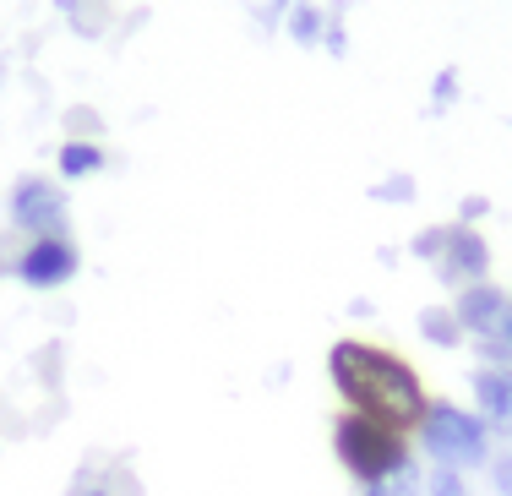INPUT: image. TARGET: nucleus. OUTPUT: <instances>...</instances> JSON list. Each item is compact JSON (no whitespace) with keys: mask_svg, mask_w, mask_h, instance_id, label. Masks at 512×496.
Masks as SVG:
<instances>
[{"mask_svg":"<svg viewBox=\"0 0 512 496\" xmlns=\"http://www.w3.org/2000/svg\"><path fill=\"white\" fill-rule=\"evenodd\" d=\"M463 333L474 338V344H485V338H502V322L512 311V295L502 284H491V278H480V284H463L458 300H453Z\"/></svg>","mask_w":512,"mask_h":496,"instance_id":"6","label":"nucleus"},{"mask_svg":"<svg viewBox=\"0 0 512 496\" xmlns=\"http://www.w3.org/2000/svg\"><path fill=\"white\" fill-rule=\"evenodd\" d=\"M491 213V202L485 197H463V213H458V224H474V219H485Z\"/></svg>","mask_w":512,"mask_h":496,"instance_id":"16","label":"nucleus"},{"mask_svg":"<svg viewBox=\"0 0 512 496\" xmlns=\"http://www.w3.org/2000/svg\"><path fill=\"white\" fill-rule=\"evenodd\" d=\"M284 33L311 50V44H322V33H327V11L311 6V0H295V6L284 11Z\"/></svg>","mask_w":512,"mask_h":496,"instance_id":"10","label":"nucleus"},{"mask_svg":"<svg viewBox=\"0 0 512 496\" xmlns=\"http://www.w3.org/2000/svg\"><path fill=\"white\" fill-rule=\"evenodd\" d=\"M55 169H60V180H88L104 169V148L93 137H66L55 153Z\"/></svg>","mask_w":512,"mask_h":496,"instance_id":"9","label":"nucleus"},{"mask_svg":"<svg viewBox=\"0 0 512 496\" xmlns=\"http://www.w3.org/2000/svg\"><path fill=\"white\" fill-rule=\"evenodd\" d=\"M436 273H442L453 289L491 278V246H485L480 229L474 224H447V246H442V257H436Z\"/></svg>","mask_w":512,"mask_h":496,"instance_id":"7","label":"nucleus"},{"mask_svg":"<svg viewBox=\"0 0 512 496\" xmlns=\"http://www.w3.org/2000/svg\"><path fill=\"white\" fill-rule=\"evenodd\" d=\"M289 6H295V0H273V11H278V17H284V11H289Z\"/></svg>","mask_w":512,"mask_h":496,"instance_id":"18","label":"nucleus"},{"mask_svg":"<svg viewBox=\"0 0 512 496\" xmlns=\"http://www.w3.org/2000/svg\"><path fill=\"white\" fill-rule=\"evenodd\" d=\"M371 197L376 202H409L414 197V180L409 175H393V180H382V186H371Z\"/></svg>","mask_w":512,"mask_h":496,"instance_id":"15","label":"nucleus"},{"mask_svg":"<svg viewBox=\"0 0 512 496\" xmlns=\"http://www.w3.org/2000/svg\"><path fill=\"white\" fill-rule=\"evenodd\" d=\"M6 213H11V229H22L28 240L39 235H66V191L44 175H22L6 197Z\"/></svg>","mask_w":512,"mask_h":496,"instance_id":"4","label":"nucleus"},{"mask_svg":"<svg viewBox=\"0 0 512 496\" xmlns=\"http://www.w3.org/2000/svg\"><path fill=\"white\" fill-rule=\"evenodd\" d=\"M442 246H447V224L420 229V235H414V257H425V262H436V257H442Z\"/></svg>","mask_w":512,"mask_h":496,"instance_id":"13","label":"nucleus"},{"mask_svg":"<svg viewBox=\"0 0 512 496\" xmlns=\"http://www.w3.org/2000/svg\"><path fill=\"white\" fill-rule=\"evenodd\" d=\"M469 382H474V415L491 431L512 437V366H480Z\"/></svg>","mask_w":512,"mask_h":496,"instance_id":"8","label":"nucleus"},{"mask_svg":"<svg viewBox=\"0 0 512 496\" xmlns=\"http://www.w3.org/2000/svg\"><path fill=\"white\" fill-rule=\"evenodd\" d=\"M425 496H469V486H463L458 469H431V486H425Z\"/></svg>","mask_w":512,"mask_h":496,"instance_id":"12","label":"nucleus"},{"mask_svg":"<svg viewBox=\"0 0 512 496\" xmlns=\"http://www.w3.org/2000/svg\"><path fill=\"white\" fill-rule=\"evenodd\" d=\"M491 437L496 431L485 426L474 409L453 404V398H431V409H425L420 431H414V442L425 447V458H431L436 469H480L491 464Z\"/></svg>","mask_w":512,"mask_h":496,"instance_id":"3","label":"nucleus"},{"mask_svg":"<svg viewBox=\"0 0 512 496\" xmlns=\"http://www.w3.org/2000/svg\"><path fill=\"white\" fill-rule=\"evenodd\" d=\"M333 453L365 491H376L393 475L414 469V453H409L404 431L382 426V420H365V415H349V409L333 420Z\"/></svg>","mask_w":512,"mask_h":496,"instance_id":"2","label":"nucleus"},{"mask_svg":"<svg viewBox=\"0 0 512 496\" xmlns=\"http://www.w3.org/2000/svg\"><path fill=\"white\" fill-rule=\"evenodd\" d=\"M502 349H507V360H512V311H507V322H502Z\"/></svg>","mask_w":512,"mask_h":496,"instance_id":"17","label":"nucleus"},{"mask_svg":"<svg viewBox=\"0 0 512 496\" xmlns=\"http://www.w3.org/2000/svg\"><path fill=\"white\" fill-rule=\"evenodd\" d=\"M420 333L431 338L436 349H458L463 338H469V333H463V322H458V311H453V306H425V311H420Z\"/></svg>","mask_w":512,"mask_h":496,"instance_id":"11","label":"nucleus"},{"mask_svg":"<svg viewBox=\"0 0 512 496\" xmlns=\"http://www.w3.org/2000/svg\"><path fill=\"white\" fill-rule=\"evenodd\" d=\"M77 496H109V491H99V486H88V491H77Z\"/></svg>","mask_w":512,"mask_h":496,"instance_id":"19","label":"nucleus"},{"mask_svg":"<svg viewBox=\"0 0 512 496\" xmlns=\"http://www.w3.org/2000/svg\"><path fill=\"white\" fill-rule=\"evenodd\" d=\"M458 104V71L447 66L442 77H436V88H431V110H453Z\"/></svg>","mask_w":512,"mask_h":496,"instance_id":"14","label":"nucleus"},{"mask_svg":"<svg viewBox=\"0 0 512 496\" xmlns=\"http://www.w3.org/2000/svg\"><path fill=\"white\" fill-rule=\"evenodd\" d=\"M77 268H82V251L71 246V235H39L11 262L17 284H28V289H66L77 278Z\"/></svg>","mask_w":512,"mask_h":496,"instance_id":"5","label":"nucleus"},{"mask_svg":"<svg viewBox=\"0 0 512 496\" xmlns=\"http://www.w3.org/2000/svg\"><path fill=\"white\" fill-rule=\"evenodd\" d=\"M327 377H333V393L349 415L382 420V426L414 437L431 409V393H425L420 371L409 366L404 355L382 344H365V338H338L327 349Z\"/></svg>","mask_w":512,"mask_h":496,"instance_id":"1","label":"nucleus"}]
</instances>
